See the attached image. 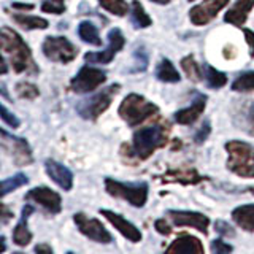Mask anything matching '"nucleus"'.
Wrapping results in <instances>:
<instances>
[{
    "instance_id": "nucleus-1",
    "label": "nucleus",
    "mask_w": 254,
    "mask_h": 254,
    "mask_svg": "<svg viewBox=\"0 0 254 254\" xmlns=\"http://www.w3.org/2000/svg\"><path fill=\"white\" fill-rule=\"evenodd\" d=\"M0 50H2L16 73H38V67L34 61L30 48L26 45L22 37L11 27H0Z\"/></svg>"
},
{
    "instance_id": "nucleus-2",
    "label": "nucleus",
    "mask_w": 254,
    "mask_h": 254,
    "mask_svg": "<svg viewBox=\"0 0 254 254\" xmlns=\"http://www.w3.org/2000/svg\"><path fill=\"white\" fill-rule=\"evenodd\" d=\"M169 127L167 126H149L138 129L132 137L130 156L145 161L156 149L169 143Z\"/></svg>"
},
{
    "instance_id": "nucleus-3",
    "label": "nucleus",
    "mask_w": 254,
    "mask_h": 254,
    "mask_svg": "<svg viewBox=\"0 0 254 254\" xmlns=\"http://www.w3.org/2000/svg\"><path fill=\"white\" fill-rule=\"evenodd\" d=\"M229 154L227 169L242 178H254V146L250 143L232 140L226 143Z\"/></svg>"
},
{
    "instance_id": "nucleus-4",
    "label": "nucleus",
    "mask_w": 254,
    "mask_h": 254,
    "mask_svg": "<svg viewBox=\"0 0 254 254\" xmlns=\"http://www.w3.org/2000/svg\"><path fill=\"white\" fill-rule=\"evenodd\" d=\"M157 111H159L157 105L148 102L145 97H141L138 94H129L121 102V105H119L118 115L121 116L130 127H135V126L141 124L145 119L156 115Z\"/></svg>"
},
{
    "instance_id": "nucleus-5",
    "label": "nucleus",
    "mask_w": 254,
    "mask_h": 254,
    "mask_svg": "<svg viewBox=\"0 0 254 254\" xmlns=\"http://www.w3.org/2000/svg\"><path fill=\"white\" fill-rule=\"evenodd\" d=\"M105 189L110 195L123 198L133 206H143L148 200L146 183H123L113 178L105 180Z\"/></svg>"
},
{
    "instance_id": "nucleus-6",
    "label": "nucleus",
    "mask_w": 254,
    "mask_h": 254,
    "mask_svg": "<svg viewBox=\"0 0 254 254\" xmlns=\"http://www.w3.org/2000/svg\"><path fill=\"white\" fill-rule=\"evenodd\" d=\"M118 92H119V84H111L95 95H92V97L79 102L76 107L78 115L87 119V121H95L103 111L108 110L111 102H113V97Z\"/></svg>"
},
{
    "instance_id": "nucleus-7",
    "label": "nucleus",
    "mask_w": 254,
    "mask_h": 254,
    "mask_svg": "<svg viewBox=\"0 0 254 254\" xmlns=\"http://www.w3.org/2000/svg\"><path fill=\"white\" fill-rule=\"evenodd\" d=\"M0 148L19 167L30 165L34 162V154H32V148L27 143V140L16 137V135L6 132L2 127H0Z\"/></svg>"
},
{
    "instance_id": "nucleus-8",
    "label": "nucleus",
    "mask_w": 254,
    "mask_h": 254,
    "mask_svg": "<svg viewBox=\"0 0 254 254\" xmlns=\"http://www.w3.org/2000/svg\"><path fill=\"white\" fill-rule=\"evenodd\" d=\"M42 51L46 59L59 64H68L78 56V48L65 37H46Z\"/></svg>"
},
{
    "instance_id": "nucleus-9",
    "label": "nucleus",
    "mask_w": 254,
    "mask_h": 254,
    "mask_svg": "<svg viewBox=\"0 0 254 254\" xmlns=\"http://www.w3.org/2000/svg\"><path fill=\"white\" fill-rule=\"evenodd\" d=\"M107 81V73L100 68L84 65L79 68L78 73L71 78L70 89L76 94H86L92 92Z\"/></svg>"
},
{
    "instance_id": "nucleus-10",
    "label": "nucleus",
    "mask_w": 254,
    "mask_h": 254,
    "mask_svg": "<svg viewBox=\"0 0 254 254\" xmlns=\"http://www.w3.org/2000/svg\"><path fill=\"white\" fill-rule=\"evenodd\" d=\"M73 221L78 227V230L83 235H86L89 240L97 242V243H111L113 242V237L105 229V226L102 224L99 219L95 218H87L84 213H75L73 214Z\"/></svg>"
},
{
    "instance_id": "nucleus-11",
    "label": "nucleus",
    "mask_w": 254,
    "mask_h": 254,
    "mask_svg": "<svg viewBox=\"0 0 254 254\" xmlns=\"http://www.w3.org/2000/svg\"><path fill=\"white\" fill-rule=\"evenodd\" d=\"M124 35L119 29H111L108 32V46L102 53H86L84 61L89 64H110L115 56L124 48Z\"/></svg>"
},
{
    "instance_id": "nucleus-12",
    "label": "nucleus",
    "mask_w": 254,
    "mask_h": 254,
    "mask_svg": "<svg viewBox=\"0 0 254 254\" xmlns=\"http://www.w3.org/2000/svg\"><path fill=\"white\" fill-rule=\"evenodd\" d=\"M229 3V0H205V2L190 8L189 18L194 26H205L216 18V14Z\"/></svg>"
},
{
    "instance_id": "nucleus-13",
    "label": "nucleus",
    "mask_w": 254,
    "mask_h": 254,
    "mask_svg": "<svg viewBox=\"0 0 254 254\" xmlns=\"http://www.w3.org/2000/svg\"><path fill=\"white\" fill-rule=\"evenodd\" d=\"M27 200H32L38 203L40 206H43L45 210H48L53 214H58L62 210V198L56 190L46 188V186H38L30 189L26 194Z\"/></svg>"
},
{
    "instance_id": "nucleus-14",
    "label": "nucleus",
    "mask_w": 254,
    "mask_h": 254,
    "mask_svg": "<svg viewBox=\"0 0 254 254\" xmlns=\"http://www.w3.org/2000/svg\"><path fill=\"white\" fill-rule=\"evenodd\" d=\"M169 218L172 222L178 227H194L198 232L202 234H208V226H210V219L208 216H205L202 213L197 211H180V210H170L169 211Z\"/></svg>"
},
{
    "instance_id": "nucleus-15",
    "label": "nucleus",
    "mask_w": 254,
    "mask_h": 254,
    "mask_svg": "<svg viewBox=\"0 0 254 254\" xmlns=\"http://www.w3.org/2000/svg\"><path fill=\"white\" fill-rule=\"evenodd\" d=\"M45 170L56 185L64 190H70L73 188V173L67 169L65 165L54 161V159H46L45 161Z\"/></svg>"
},
{
    "instance_id": "nucleus-16",
    "label": "nucleus",
    "mask_w": 254,
    "mask_h": 254,
    "mask_svg": "<svg viewBox=\"0 0 254 254\" xmlns=\"http://www.w3.org/2000/svg\"><path fill=\"white\" fill-rule=\"evenodd\" d=\"M102 216H105L111 224L115 226V229H118V232L121 234L123 237H126L127 240L132 243H138L141 240V232L135 227L132 222H129L126 218H123L121 214H116L110 210H100Z\"/></svg>"
},
{
    "instance_id": "nucleus-17",
    "label": "nucleus",
    "mask_w": 254,
    "mask_h": 254,
    "mask_svg": "<svg viewBox=\"0 0 254 254\" xmlns=\"http://www.w3.org/2000/svg\"><path fill=\"white\" fill-rule=\"evenodd\" d=\"M35 211V208L32 205H24L22 206V211H21V218L18 221V224L13 229V234H11V238H13V243L18 245V246H27L30 242H32V232L29 230V218L30 214Z\"/></svg>"
},
{
    "instance_id": "nucleus-18",
    "label": "nucleus",
    "mask_w": 254,
    "mask_h": 254,
    "mask_svg": "<svg viewBox=\"0 0 254 254\" xmlns=\"http://www.w3.org/2000/svg\"><path fill=\"white\" fill-rule=\"evenodd\" d=\"M205 107H206V97L203 94H197L192 103H190L188 108H183L175 113V121L178 124H185V126L194 124L198 119V116L203 113Z\"/></svg>"
},
{
    "instance_id": "nucleus-19",
    "label": "nucleus",
    "mask_w": 254,
    "mask_h": 254,
    "mask_svg": "<svg viewBox=\"0 0 254 254\" xmlns=\"http://www.w3.org/2000/svg\"><path fill=\"white\" fill-rule=\"evenodd\" d=\"M253 6H254V0H237L232 5V8L226 13L224 21L242 27L246 22V19H248V14L253 10Z\"/></svg>"
},
{
    "instance_id": "nucleus-20",
    "label": "nucleus",
    "mask_w": 254,
    "mask_h": 254,
    "mask_svg": "<svg viewBox=\"0 0 254 254\" xmlns=\"http://www.w3.org/2000/svg\"><path fill=\"white\" fill-rule=\"evenodd\" d=\"M203 251L205 250H203L200 240H197L195 237H190V235H181L169 246V248H167V253H186V254L198 253V254H202Z\"/></svg>"
},
{
    "instance_id": "nucleus-21",
    "label": "nucleus",
    "mask_w": 254,
    "mask_h": 254,
    "mask_svg": "<svg viewBox=\"0 0 254 254\" xmlns=\"http://www.w3.org/2000/svg\"><path fill=\"white\" fill-rule=\"evenodd\" d=\"M232 219L246 232H254V203L242 205L232 211Z\"/></svg>"
},
{
    "instance_id": "nucleus-22",
    "label": "nucleus",
    "mask_w": 254,
    "mask_h": 254,
    "mask_svg": "<svg viewBox=\"0 0 254 254\" xmlns=\"http://www.w3.org/2000/svg\"><path fill=\"white\" fill-rule=\"evenodd\" d=\"M13 21L18 24V26L24 27L26 30H43V29H48V26H50V22H48L45 18L24 14V13L13 14Z\"/></svg>"
},
{
    "instance_id": "nucleus-23",
    "label": "nucleus",
    "mask_w": 254,
    "mask_h": 254,
    "mask_svg": "<svg viewBox=\"0 0 254 254\" xmlns=\"http://www.w3.org/2000/svg\"><path fill=\"white\" fill-rule=\"evenodd\" d=\"M78 35L87 45H92V46H100L102 45V38L99 35V29L95 27L92 22H89V21L79 22Z\"/></svg>"
},
{
    "instance_id": "nucleus-24",
    "label": "nucleus",
    "mask_w": 254,
    "mask_h": 254,
    "mask_svg": "<svg viewBox=\"0 0 254 254\" xmlns=\"http://www.w3.org/2000/svg\"><path fill=\"white\" fill-rule=\"evenodd\" d=\"M156 78L164 83H178L181 76L169 59H162L156 67Z\"/></svg>"
},
{
    "instance_id": "nucleus-25",
    "label": "nucleus",
    "mask_w": 254,
    "mask_h": 254,
    "mask_svg": "<svg viewBox=\"0 0 254 254\" xmlns=\"http://www.w3.org/2000/svg\"><path fill=\"white\" fill-rule=\"evenodd\" d=\"M29 183V178L24 173H16L13 177H8L0 181V198L8 195L10 192H14L16 189L26 186Z\"/></svg>"
},
{
    "instance_id": "nucleus-26",
    "label": "nucleus",
    "mask_w": 254,
    "mask_h": 254,
    "mask_svg": "<svg viewBox=\"0 0 254 254\" xmlns=\"http://www.w3.org/2000/svg\"><path fill=\"white\" fill-rule=\"evenodd\" d=\"M203 178L198 177V173L192 169H185V170H175L169 172L165 175L164 181H177V183H185V185H195V183L202 181Z\"/></svg>"
},
{
    "instance_id": "nucleus-27",
    "label": "nucleus",
    "mask_w": 254,
    "mask_h": 254,
    "mask_svg": "<svg viewBox=\"0 0 254 254\" xmlns=\"http://www.w3.org/2000/svg\"><path fill=\"white\" fill-rule=\"evenodd\" d=\"M130 19L132 24L137 29H145L151 26V18L148 16V13L145 11L143 5L138 2V0H133L132 6H130Z\"/></svg>"
},
{
    "instance_id": "nucleus-28",
    "label": "nucleus",
    "mask_w": 254,
    "mask_h": 254,
    "mask_svg": "<svg viewBox=\"0 0 254 254\" xmlns=\"http://www.w3.org/2000/svg\"><path fill=\"white\" fill-rule=\"evenodd\" d=\"M181 68L190 81H194V83L202 81V76H203L202 68L198 67V64L195 62V59L192 58V56H186V58L181 59Z\"/></svg>"
},
{
    "instance_id": "nucleus-29",
    "label": "nucleus",
    "mask_w": 254,
    "mask_h": 254,
    "mask_svg": "<svg viewBox=\"0 0 254 254\" xmlns=\"http://www.w3.org/2000/svg\"><path fill=\"white\" fill-rule=\"evenodd\" d=\"M205 71V79H206V86L211 87V89H219V87L226 86L227 83V76L222 71L213 68L211 65H205L203 67Z\"/></svg>"
},
{
    "instance_id": "nucleus-30",
    "label": "nucleus",
    "mask_w": 254,
    "mask_h": 254,
    "mask_svg": "<svg viewBox=\"0 0 254 254\" xmlns=\"http://www.w3.org/2000/svg\"><path fill=\"white\" fill-rule=\"evenodd\" d=\"M232 91L237 92H248L254 91V71H245L237 76V79L232 83Z\"/></svg>"
},
{
    "instance_id": "nucleus-31",
    "label": "nucleus",
    "mask_w": 254,
    "mask_h": 254,
    "mask_svg": "<svg viewBox=\"0 0 254 254\" xmlns=\"http://www.w3.org/2000/svg\"><path fill=\"white\" fill-rule=\"evenodd\" d=\"M99 3L103 10H107L115 16H124L129 11V5L124 0H99Z\"/></svg>"
},
{
    "instance_id": "nucleus-32",
    "label": "nucleus",
    "mask_w": 254,
    "mask_h": 254,
    "mask_svg": "<svg viewBox=\"0 0 254 254\" xmlns=\"http://www.w3.org/2000/svg\"><path fill=\"white\" fill-rule=\"evenodd\" d=\"M14 91H16V94H18L21 99H27V100H34V99H37L38 95H40L38 87L35 84L29 83V81L18 83V84H16V87H14Z\"/></svg>"
},
{
    "instance_id": "nucleus-33",
    "label": "nucleus",
    "mask_w": 254,
    "mask_h": 254,
    "mask_svg": "<svg viewBox=\"0 0 254 254\" xmlns=\"http://www.w3.org/2000/svg\"><path fill=\"white\" fill-rule=\"evenodd\" d=\"M240 129L248 132L250 135L254 137V102H251L248 108H246L245 116H243V123L240 124Z\"/></svg>"
},
{
    "instance_id": "nucleus-34",
    "label": "nucleus",
    "mask_w": 254,
    "mask_h": 254,
    "mask_svg": "<svg viewBox=\"0 0 254 254\" xmlns=\"http://www.w3.org/2000/svg\"><path fill=\"white\" fill-rule=\"evenodd\" d=\"M0 119L6 124V126H10L11 129H18V127L21 126V121L18 118H16L10 110H8L3 103H0Z\"/></svg>"
},
{
    "instance_id": "nucleus-35",
    "label": "nucleus",
    "mask_w": 254,
    "mask_h": 254,
    "mask_svg": "<svg viewBox=\"0 0 254 254\" xmlns=\"http://www.w3.org/2000/svg\"><path fill=\"white\" fill-rule=\"evenodd\" d=\"M42 11L51 13V14H62L64 11H65V5L54 2V0H45V2L42 3Z\"/></svg>"
},
{
    "instance_id": "nucleus-36",
    "label": "nucleus",
    "mask_w": 254,
    "mask_h": 254,
    "mask_svg": "<svg viewBox=\"0 0 254 254\" xmlns=\"http://www.w3.org/2000/svg\"><path fill=\"white\" fill-rule=\"evenodd\" d=\"M135 59H137V68H135L133 71L146 70V67H148V54L145 53L143 48H138V50L135 51Z\"/></svg>"
},
{
    "instance_id": "nucleus-37",
    "label": "nucleus",
    "mask_w": 254,
    "mask_h": 254,
    "mask_svg": "<svg viewBox=\"0 0 254 254\" xmlns=\"http://www.w3.org/2000/svg\"><path fill=\"white\" fill-rule=\"evenodd\" d=\"M214 227H216V232L219 235L224 237H235V230L232 229V226L227 224L226 221H216L214 222Z\"/></svg>"
},
{
    "instance_id": "nucleus-38",
    "label": "nucleus",
    "mask_w": 254,
    "mask_h": 254,
    "mask_svg": "<svg viewBox=\"0 0 254 254\" xmlns=\"http://www.w3.org/2000/svg\"><path fill=\"white\" fill-rule=\"evenodd\" d=\"M210 130H211V127H210V121H205L202 126H200V129H198L194 135V140L197 143H203L206 140V137L210 135Z\"/></svg>"
},
{
    "instance_id": "nucleus-39",
    "label": "nucleus",
    "mask_w": 254,
    "mask_h": 254,
    "mask_svg": "<svg viewBox=\"0 0 254 254\" xmlns=\"http://www.w3.org/2000/svg\"><path fill=\"white\" fill-rule=\"evenodd\" d=\"M234 248L230 245L224 243L222 240H213L211 243V253L213 254H222V253H230Z\"/></svg>"
},
{
    "instance_id": "nucleus-40",
    "label": "nucleus",
    "mask_w": 254,
    "mask_h": 254,
    "mask_svg": "<svg viewBox=\"0 0 254 254\" xmlns=\"http://www.w3.org/2000/svg\"><path fill=\"white\" fill-rule=\"evenodd\" d=\"M154 227L159 234H162V235H169L172 232V227L169 226V222H167L165 219H157L154 222Z\"/></svg>"
},
{
    "instance_id": "nucleus-41",
    "label": "nucleus",
    "mask_w": 254,
    "mask_h": 254,
    "mask_svg": "<svg viewBox=\"0 0 254 254\" xmlns=\"http://www.w3.org/2000/svg\"><path fill=\"white\" fill-rule=\"evenodd\" d=\"M243 34H245L246 42H248V45H250V54H251V58H254V32L250 30V29H243Z\"/></svg>"
},
{
    "instance_id": "nucleus-42",
    "label": "nucleus",
    "mask_w": 254,
    "mask_h": 254,
    "mask_svg": "<svg viewBox=\"0 0 254 254\" xmlns=\"http://www.w3.org/2000/svg\"><path fill=\"white\" fill-rule=\"evenodd\" d=\"M11 218H13V213L8 210V206H5L3 203H0V221L6 222V221H10Z\"/></svg>"
},
{
    "instance_id": "nucleus-43",
    "label": "nucleus",
    "mask_w": 254,
    "mask_h": 254,
    "mask_svg": "<svg viewBox=\"0 0 254 254\" xmlns=\"http://www.w3.org/2000/svg\"><path fill=\"white\" fill-rule=\"evenodd\" d=\"M13 8L16 10H22V11H29V10H34V5L32 3H19V2H14Z\"/></svg>"
},
{
    "instance_id": "nucleus-44",
    "label": "nucleus",
    "mask_w": 254,
    "mask_h": 254,
    "mask_svg": "<svg viewBox=\"0 0 254 254\" xmlns=\"http://www.w3.org/2000/svg\"><path fill=\"white\" fill-rule=\"evenodd\" d=\"M35 251H37V253H53V248H51L50 245L42 243V245H37V246H35Z\"/></svg>"
},
{
    "instance_id": "nucleus-45",
    "label": "nucleus",
    "mask_w": 254,
    "mask_h": 254,
    "mask_svg": "<svg viewBox=\"0 0 254 254\" xmlns=\"http://www.w3.org/2000/svg\"><path fill=\"white\" fill-rule=\"evenodd\" d=\"M6 71H8V65H6V62L3 59L2 53H0V75H5Z\"/></svg>"
},
{
    "instance_id": "nucleus-46",
    "label": "nucleus",
    "mask_w": 254,
    "mask_h": 254,
    "mask_svg": "<svg viewBox=\"0 0 254 254\" xmlns=\"http://www.w3.org/2000/svg\"><path fill=\"white\" fill-rule=\"evenodd\" d=\"M6 250V245H5V238L0 237V253H3Z\"/></svg>"
},
{
    "instance_id": "nucleus-47",
    "label": "nucleus",
    "mask_w": 254,
    "mask_h": 254,
    "mask_svg": "<svg viewBox=\"0 0 254 254\" xmlns=\"http://www.w3.org/2000/svg\"><path fill=\"white\" fill-rule=\"evenodd\" d=\"M151 2H156V3H161V5H165V3H169V2H172V0H151Z\"/></svg>"
},
{
    "instance_id": "nucleus-48",
    "label": "nucleus",
    "mask_w": 254,
    "mask_h": 254,
    "mask_svg": "<svg viewBox=\"0 0 254 254\" xmlns=\"http://www.w3.org/2000/svg\"><path fill=\"white\" fill-rule=\"evenodd\" d=\"M246 190H248V192H251V194H254V188H248Z\"/></svg>"
},
{
    "instance_id": "nucleus-49",
    "label": "nucleus",
    "mask_w": 254,
    "mask_h": 254,
    "mask_svg": "<svg viewBox=\"0 0 254 254\" xmlns=\"http://www.w3.org/2000/svg\"><path fill=\"white\" fill-rule=\"evenodd\" d=\"M54 2H58V3H64V0H54Z\"/></svg>"
},
{
    "instance_id": "nucleus-50",
    "label": "nucleus",
    "mask_w": 254,
    "mask_h": 254,
    "mask_svg": "<svg viewBox=\"0 0 254 254\" xmlns=\"http://www.w3.org/2000/svg\"><path fill=\"white\" fill-rule=\"evenodd\" d=\"M188 2H194V0H188Z\"/></svg>"
}]
</instances>
